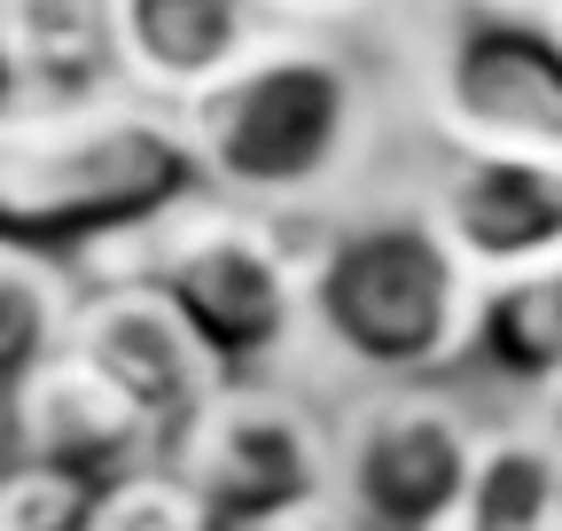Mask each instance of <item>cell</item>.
Wrapping results in <instances>:
<instances>
[{
    "label": "cell",
    "mask_w": 562,
    "mask_h": 531,
    "mask_svg": "<svg viewBox=\"0 0 562 531\" xmlns=\"http://www.w3.org/2000/svg\"><path fill=\"white\" fill-rule=\"evenodd\" d=\"M484 282L446 250L422 212L344 219L305 258V320L368 383H430L469 360Z\"/></svg>",
    "instance_id": "3"
},
{
    "label": "cell",
    "mask_w": 562,
    "mask_h": 531,
    "mask_svg": "<svg viewBox=\"0 0 562 531\" xmlns=\"http://www.w3.org/2000/svg\"><path fill=\"white\" fill-rule=\"evenodd\" d=\"M110 71L133 102L180 110L266 39L258 0H102Z\"/></svg>",
    "instance_id": "11"
},
{
    "label": "cell",
    "mask_w": 562,
    "mask_h": 531,
    "mask_svg": "<svg viewBox=\"0 0 562 531\" xmlns=\"http://www.w3.org/2000/svg\"><path fill=\"white\" fill-rule=\"evenodd\" d=\"M422 219L446 235V250L484 290L539 274V266L562 258V165L453 157L430 188V204H422Z\"/></svg>",
    "instance_id": "9"
},
{
    "label": "cell",
    "mask_w": 562,
    "mask_h": 531,
    "mask_svg": "<svg viewBox=\"0 0 562 531\" xmlns=\"http://www.w3.org/2000/svg\"><path fill=\"white\" fill-rule=\"evenodd\" d=\"M203 195L195 149L172 110L102 94L79 110L0 117V250L63 274L157 235Z\"/></svg>",
    "instance_id": "1"
},
{
    "label": "cell",
    "mask_w": 562,
    "mask_h": 531,
    "mask_svg": "<svg viewBox=\"0 0 562 531\" xmlns=\"http://www.w3.org/2000/svg\"><path fill=\"white\" fill-rule=\"evenodd\" d=\"M0 415H9V445H16L24 470L70 477L87 493H102V485L165 461V438L140 422L87 360H70V352H55Z\"/></svg>",
    "instance_id": "10"
},
{
    "label": "cell",
    "mask_w": 562,
    "mask_h": 531,
    "mask_svg": "<svg viewBox=\"0 0 562 531\" xmlns=\"http://www.w3.org/2000/svg\"><path fill=\"white\" fill-rule=\"evenodd\" d=\"M47 9H63V0H47Z\"/></svg>",
    "instance_id": "20"
},
{
    "label": "cell",
    "mask_w": 562,
    "mask_h": 531,
    "mask_svg": "<svg viewBox=\"0 0 562 531\" xmlns=\"http://www.w3.org/2000/svg\"><path fill=\"white\" fill-rule=\"evenodd\" d=\"M79 531H211V523H203V508L180 493V477L157 461V470H133V477L102 485V493L87 500Z\"/></svg>",
    "instance_id": "15"
},
{
    "label": "cell",
    "mask_w": 562,
    "mask_h": 531,
    "mask_svg": "<svg viewBox=\"0 0 562 531\" xmlns=\"http://www.w3.org/2000/svg\"><path fill=\"white\" fill-rule=\"evenodd\" d=\"M133 274H149L172 297V313L195 328V344L227 383L273 368L305 328V258L281 250L266 212H203L195 195L180 219L157 227L149 266H133Z\"/></svg>",
    "instance_id": "4"
},
{
    "label": "cell",
    "mask_w": 562,
    "mask_h": 531,
    "mask_svg": "<svg viewBox=\"0 0 562 531\" xmlns=\"http://www.w3.org/2000/svg\"><path fill=\"white\" fill-rule=\"evenodd\" d=\"M63 352L87 360L165 445L188 430V415L203 407V398L227 383L220 368H211V352L195 344V328L172 313V297L149 274H110V282L70 297Z\"/></svg>",
    "instance_id": "8"
},
{
    "label": "cell",
    "mask_w": 562,
    "mask_h": 531,
    "mask_svg": "<svg viewBox=\"0 0 562 531\" xmlns=\"http://www.w3.org/2000/svg\"><path fill=\"white\" fill-rule=\"evenodd\" d=\"M484 430L430 383H375L336 422V500L360 531H453Z\"/></svg>",
    "instance_id": "7"
},
{
    "label": "cell",
    "mask_w": 562,
    "mask_h": 531,
    "mask_svg": "<svg viewBox=\"0 0 562 531\" xmlns=\"http://www.w3.org/2000/svg\"><path fill=\"white\" fill-rule=\"evenodd\" d=\"M547 32H554V39H562V0H554V16H547Z\"/></svg>",
    "instance_id": "19"
},
{
    "label": "cell",
    "mask_w": 562,
    "mask_h": 531,
    "mask_svg": "<svg viewBox=\"0 0 562 531\" xmlns=\"http://www.w3.org/2000/svg\"><path fill=\"white\" fill-rule=\"evenodd\" d=\"M453 531H562V453L531 438H484Z\"/></svg>",
    "instance_id": "13"
},
{
    "label": "cell",
    "mask_w": 562,
    "mask_h": 531,
    "mask_svg": "<svg viewBox=\"0 0 562 531\" xmlns=\"http://www.w3.org/2000/svg\"><path fill=\"white\" fill-rule=\"evenodd\" d=\"M539 438H547V445H554V453H562V383H554V391H547V422H539Z\"/></svg>",
    "instance_id": "18"
},
{
    "label": "cell",
    "mask_w": 562,
    "mask_h": 531,
    "mask_svg": "<svg viewBox=\"0 0 562 531\" xmlns=\"http://www.w3.org/2000/svg\"><path fill=\"white\" fill-rule=\"evenodd\" d=\"M430 125L453 157L562 165V39L547 16L469 0L430 47Z\"/></svg>",
    "instance_id": "6"
},
{
    "label": "cell",
    "mask_w": 562,
    "mask_h": 531,
    "mask_svg": "<svg viewBox=\"0 0 562 531\" xmlns=\"http://www.w3.org/2000/svg\"><path fill=\"white\" fill-rule=\"evenodd\" d=\"M172 117L195 149L203 195L281 219L313 204L328 180H344V165L360 157L368 87L328 39L266 32L235 71H220Z\"/></svg>",
    "instance_id": "2"
},
{
    "label": "cell",
    "mask_w": 562,
    "mask_h": 531,
    "mask_svg": "<svg viewBox=\"0 0 562 531\" xmlns=\"http://www.w3.org/2000/svg\"><path fill=\"white\" fill-rule=\"evenodd\" d=\"M70 297H79V282H70L63 266L0 250V407H9V398L63 352Z\"/></svg>",
    "instance_id": "14"
},
{
    "label": "cell",
    "mask_w": 562,
    "mask_h": 531,
    "mask_svg": "<svg viewBox=\"0 0 562 531\" xmlns=\"http://www.w3.org/2000/svg\"><path fill=\"white\" fill-rule=\"evenodd\" d=\"M32 87H24V9L0 0V117H24Z\"/></svg>",
    "instance_id": "16"
},
{
    "label": "cell",
    "mask_w": 562,
    "mask_h": 531,
    "mask_svg": "<svg viewBox=\"0 0 562 531\" xmlns=\"http://www.w3.org/2000/svg\"><path fill=\"white\" fill-rule=\"evenodd\" d=\"M165 470L180 477V493L203 508L211 531H258L336 493V430L305 398L235 375L165 445Z\"/></svg>",
    "instance_id": "5"
},
{
    "label": "cell",
    "mask_w": 562,
    "mask_h": 531,
    "mask_svg": "<svg viewBox=\"0 0 562 531\" xmlns=\"http://www.w3.org/2000/svg\"><path fill=\"white\" fill-rule=\"evenodd\" d=\"M266 16H290V24H344V16H360V9H375V0H258Z\"/></svg>",
    "instance_id": "17"
},
{
    "label": "cell",
    "mask_w": 562,
    "mask_h": 531,
    "mask_svg": "<svg viewBox=\"0 0 562 531\" xmlns=\"http://www.w3.org/2000/svg\"><path fill=\"white\" fill-rule=\"evenodd\" d=\"M469 360L508 391H554L562 383V258L539 266V274L492 282L476 297Z\"/></svg>",
    "instance_id": "12"
}]
</instances>
